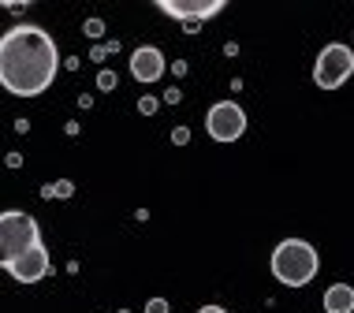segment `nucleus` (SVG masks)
Here are the masks:
<instances>
[{
  "instance_id": "f257e3e1",
  "label": "nucleus",
  "mask_w": 354,
  "mask_h": 313,
  "mask_svg": "<svg viewBox=\"0 0 354 313\" xmlns=\"http://www.w3.org/2000/svg\"><path fill=\"white\" fill-rule=\"evenodd\" d=\"M60 71V49L53 34L34 23H19L0 37V82L15 97H37Z\"/></svg>"
},
{
  "instance_id": "f03ea898",
  "label": "nucleus",
  "mask_w": 354,
  "mask_h": 313,
  "mask_svg": "<svg viewBox=\"0 0 354 313\" xmlns=\"http://www.w3.org/2000/svg\"><path fill=\"white\" fill-rule=\"evenodd\" d=\"M272 276L283 283V287H306L321 269V258L313 250V243L306 239H283L272 250Z\"/></svg>"
},
{
  "instance_id": "7ed1b4c3",
  "label": "nucleus",
  "mask_w": 354,
  "mask_h": 313,
  "mask_svg": "<svg viewBox=\"0 0 354 313\" xmlns=\"http://www.w3.org/2000/svg\"><path fill=\"white\" fill-rule=\"evenodd\" d=\"M41 243V231H37V220L23 209H8L0 213V261H15L19 254L34 250Z\"/></svg>"
},
{
  "instance_id": "20e7f679",
  "label": "nucleus",
  "mask_w": 354,
  "mask_h": 313,
  "mask_svg": "<svg viewBox=\"0 0 354 313\" xmlns=\"http://www.w3.org/2000/svg\"><path fill=\"white\" fill-rule=\"evenodd\" d=\"M354 75V49L343 41H332L317 53V64H313V82L321 90H339Z\"/></svg>"
},
{
  "instance_id": "39448f33",
  "label": "nucleus",
  "mask_w": 354,
  "mask_h": 313,
  "mask_svg": "<svg viewBox=\"0 0 354 313\" xmlns=\"http://www.w3.org/2000/svg\"><path fill=\"white\" fill-rule=\"evenodd\" d=\"M205 131H209V138L213 142H239L246 135V112H243V104L239 101H216L213 108H209V116H205Z\"/></svg>"
},
{
  "instance_id": "423d86ee",
  "label": "nucleus",
  "mask_w": 354,
  "mask_h": 313,
  "mask_svg": "<svg viewBox=\"0 0 354 313\" xmlns=\"http://www.w3.org/2000/svg\"><path fill=\"white\" fill-rule=\"evenodd\" d=\"M157 8L165 15L179 19L187 34H194V30H202L205 19H213V15L224 12V0H160Z\"/></svg>"
},
{
  "instance_id": "0eeeda50",
  "label": "nucleus",
  "mask_w": 354,
  "mask_h": 313,
  "mask_svg": "<svg viewBox=\"0 0 354 313\" xmlns=\"http://www.w3.org/2000/svg\"><path fill=\"white\" fill-rule=\"evenodd\" d=\"M4 269L12 272V276H15L19 283H37V280L49 276L53 261H49V250H45V243H37L34 250L19 254L15 261H8V265H4Z\"/></svg>"
},
{
  "instance_id": "6e6552de",
  "label": "nucleus",
  "mask_w": 354,
  "mask_h": 313,
  "mask_svg": "<svg viewBox=\"0 0 354 313\" xmlns=\"http://www.w3.org/2000/svg\"><path fill=\"white\" fill-rule=\"evenodd\" d=\"M131 75H135L138 82H157L160 75H165V53L157 49V45H138L135 53H131Z\"/></svg>"
},
{
  "instance_id": "1a4fd4ad",
  "label": "nucleus",
  "mask_w": 354,
  "mask_h": 313,
  "mask_svg": "<svg viewBox=\"0 0 354 313\" xmlns=\"http://www.w3.org/2000/svg\"><path fill=\"white\" fill-rule=\"evenodd\" d=\"M324 313H354V287L351 283H332L324 291Z\"/></svg>"
},
{
  "instance_id": "9d476101",
  "label": "nucleus",
  "mask_w": 354,
  "mask_h": 313,
  "mask_svg": "<svg viewBox=\"0 0 354 313\" xmlns=\"http://www.w3.org/2000/svg\"><path fill=\"white\" fill-rule=\"evenodd\" d=\"M75 194V183L71 179H56V183H49V187H41V198H71Z\"/></svg>"
},
{
  "instance_id": "9b49d317",
  "label": "nucleus",
  "mask_w": 354,
  "mask_h": 313,
  "mask_svg": "<svg viewBox=\"0 0 354 313\" xmlns=\"http://www.w3.org/2000/svg\"><path fill=\"white\" fill-rule=\"evenodd\" d=\"M116 82H120L116 71H109V68L97 71V90H101V93H112V90H116Z\"/></svg>"
},
{
  "instance_id": "f8f14e48",
  "label": "nucleus",
  "mask_w": 354,
  "mask_h": 313,
  "mask_svg": "<svg viewBox=\"0 0 354 313\" xmlns=\"http://www.w3.org/2000/svg\"><path fill=\"white\" fill-rule=\"evenodd\" d=\"M82 34H86V37H93V41H97V37L104 34V23H101V19H86V23H82Z\"/></svg>"
},
{
  "instance_id": "ddd939ff",
  "label": "nucleus",
  "mask_w": 354,
  "mask_h": 313,
  "mask_svg": "<svg viewBox=\"0 0 354 313\" xmlns=\"http://www.w3.org/2000/svg\"><path fill=\"white\" fill-rule=\"evenodd\" d=\"M146 313H171V306H168V298H149Z\"/></svg>"
},
{
  "instance_id": "4468645a",
  "label": "nucleus",
  "mask_w": 354,
  "mask_h": 313,
  "mask_svg": "<svg viewBox=\"0 0 354 313\" xmlns=\"http://www.w3.org/2000/svg\"><path fill=\"white\" fill-rule=\"evenodd\" d=\"M157 108H160V101H157V97H142V101H138V112H142V116H153Z\"/></svg>"
},
{
  "instance_id": "2eb2a0df",
  "label": "nucleus",
  "mask_w": 354,
  "mask_h": 313,
  "mask_svg": "<svg viewBox=\"0 0 354 313\" xmlns=\"http://www.w3.org/2000/svg\"><path fill=\"white\" fill-rule=\"evenodd\" d=\"M171 142H176V146H187V142H190V127H176V131H171Z\"/></svg>"
},
{
  "instance_id": "dca6fc26",
  "label": "nucleus",
  "mask_w": 354,
  "mask_h": 313,
  "mask_svg": "<svg viewBox=\"0 0 354 313\" xmlns=\"http://www.w3.org/2000/svg\"><path fill=\"white\" fill-rule=\"evenodd\" d=\"M104 56H112V49H109V45H93V49H90V60H104Z\"/></svg>"
},
{
  "instance_id": "f3484780",
  "label": "nucleus",
  "mask_w": 354,
  "mask_h": 313,
  "mask_svg": "<svg viewBox=\"0 0 354 313\" xmlns=\"http://www.w3.org/2000/svg\"><path fill=\"white\" fill-rule=\"evenodd\" d=\"M160 101H165V104H179V101H183V93L171 86V90H165V97H160Z\"/></svg>"
},
{
  "instance_id": "a211bd4d",
  "label": "nucleus",
  "mask_w": 354,
  "mask_h": 313,
  "mask_svg": "<svg viewBox=\"0 0 354 313\" xmlns=\"http://www.w3.org/2000/svg\"><path fill=\"white\" fill-rule=\"evenodd\" d=\"M198 313H227V310H224V306H202Z\"/></svg>"
},
{
  "instance_id": "6ab92c4d",
  "label": "nucleus",
  "mask_w": 354,
  "mask_h": 313,
  "mask_svg": "<svg viewBox=\"0 0 354 313\" xmlns=\"http://www.w3.org/2000/svg\"><path fill=\"white\" fill-rule=\"evenodd\" d=\"M116 313H131V310H116Z\"/></svg>"
}]
</instances>
